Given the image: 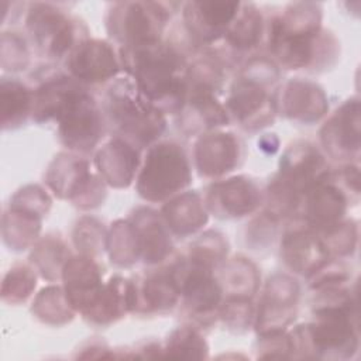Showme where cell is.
I'll return each instance as SVG.
<instances>
[{
  "instance_id": "cell-15",
  "label": "cell",
  "mask_w": 361,
  "mask_h": 361,
  "mask_svg": "<svg viewBox=\"0 0 361 361\" xmlns=\"http://www.w3.org/2000/svg\"><path fill=\"white\" fill-rule=\"evenodd\" d=\"M281 255L292 271L306 276H310L330 258L320 234L306 223L285 233Z\"/></svg>"
},
{
  "instance_id": "cell-28",
  "label": "cell",
  "mask_w": 361,
  "mask_h": 361,
  "mask_svg": "<svg viewBox=\"0 0 361 361\" xmlns=\"http://www.w3.org/2000/svg\"><path fill=\"white\" fill-rule=\"evenodd\" d=\"M69 258V251L63 241L51 235L41 240L31 254L32 264L48 281H54L62 274L63 265Z\"/></svg>"
},
{
  "instance_id": "cell-23",
  "label": "cell",
  "mask_w": 361,
  "mask_h": 361,
  "mask_svg": "<svg viewBox=\"0 0 361 361\" xmlns=\"http://www.w3.org/2000/svg\"><path fill=\"white\" fill-rule=\"evenodd\" d=\"M180 113H183L182 127L188 133L212 130L228 123L227 110L216 100L214 94H188Z\"/></svg>"
},
{
  "instance_id": "cell-2",
  "label": "cell",
  "mask_w": 361,
  "mask_h": 361,
  "mask_svg": "<svg viewBox=\"0 0 361 361\" xmlns=\"http://www.w3.org/2000/svg\"><path fill=\"white\" fill-rule=\"evenodd\" d=\"M103 110L117 137L137 149L159 138L166 126L165 113L142 94L130 76L111 82L104 93Z\"/></svg>"
},
{
  "instance_id": "cell-14",
  "label": "cell",
  "mask_w": 361,
  "mask_h": 361,
  "mask_svg": "<svg viewBox=\"0 0 361 361\" xmlns=\"http://www.w3.org/2000/svg\"><path fill=\"white\" fill-rule=\"evenodd\" d=\"M63 292L73 307L85 313L96 302L102 292V269L90 255L80 254L69 258L62 269Z\"/></svg>"
},
{
  "instance_id": "cell-30",
  "label": "cell",
  "mask_w": 361,
  "mask_h": 361,
  "mask_svg": "<svg viewBox=\"0 0 361 361\" xmlns=\"http://www.w3.org/2000/svg\"><path fill=\"white\" fill-rule=\"evenodd\" d=\"M258 271L255 265L245 258H234L224 267V288L230 289L228 296L251 298L258 286Z\"/></svg>"
},
{
  "instance_id": "cell-32",
  "label": "cell",
  "mask_w": 361,
  "mask_h": 361,
  "mask_svg": "<svg viewBox=\"0 0 361 361\" xmlns=\"http://www.w3.org/2000/svg\"><path fill=\"white\" fill-rule=\"evenodd\" d=\"M227 254V241L220 233L207 231L200 235L189 250V259L210 269L224 259Z\"/></svg>"
},
{
  "instance_id": "cell-38",
  "label": "cell",
  "mask_w": 361,
  "mask_h": 361,
  "mask_svg": "<svg viewBox=\"0 0 361 361\" xmlns=\"http://www.w3.org/2000/svg\"><path fill=\"white\" fill-rule=\"evenodd\" d=\"M258 145L265 149V148H269L268 152H275L278 149V138L275 137V134H265V137H262L259 141H258Z\"/></svg>"
},
{
  "instance_id": "cell-21",
  "label": "cell",
  "mask_w": 361,
  "mask_h": 361,
  "mask_svg": "<svg viewBox=\"0 0 361 361\" xmlns=\"http://www.w3.org/2000/svg\"><path fill=\"white\" fill-rule=\"evenodd\" d=\"M137 230L141 257L145 264H157L171 252V238L157 213L151 209H138L131 217Z\"/></svg>"
},
{
  "instance_id": "cell-11",
  "label": "cell",
  "mask_w": 361,
  "mask_h": 361,
  "mask_svg": "<svg viewBox=\"0 0 361 361\" xmlns=\"http://www.w3.org/2000/svg\"><path fill=\"white\" fill-rule=\"evenodd\" d=\"M299 286L286 275L272 276L265 288L257 314V329L262 333L283 331L296 314Z\"/></svg>"
},
{
  "instance_id": "cell-29",
  "label": "cell",
  "mask_w": 361,
  "mask_h": 361,
  "mask_svg": "<svg viewBox=\"0 0 361 361\" xmlns=\"http://www.w3.org/2000/svg\"><path fill=\"white\" fill-rule=\"evenodd\" d=\"M32 313L44 323L62 324L73 317V307L69 305L65 292L58 286L44 288L32 305Z\"/></svg>"
},
{
  "instance_id": "cell-27",
  "label": "cell",
  "mask_w": 361,
  "mask_h": 361,
  "mask_svg": "<svg viewBox=\"0 0 361 361\" xmlns=\"http://www.w3.org/2000/svg\"><path fill=\"white\" fill-rule=\"evenodd\" d=\"M106 248L110 251L111 262L120 267H128L141 257L137 230L131 220H118L107 234Z\"/></svg>"
},
{
  "instance_id": "cell-9",
  "label": "cell",
  "mask_w": 361,
  "mask_h": 361,
  "mask_svg": "<svg viewBox=\"0 0 361 361\" xmlns=\"http://www.w3.org/2000/svg\"><path fill=\"white\" fill-rule=\"evenodd\" d=\"M66 69L79 83H103L116 79L120 72V56L114 48L102 39L80 41L66 56Z\"/></svg>"
},
{
  "instance_id": "cell-31",
  "label": "cell",
  "mask_w": 361,
  "mask_h": 361,
  "mask_svg": "<svg viewBox=\"0 0 361 361\" xmlns=\"http://www.w3.org/2000/svg\"><path fill=\"white\" fill-rule=\"evenodd\" d=\"M207 344L203 337L192 327H178L168 337L164 357L171 358H206Z\"/></svg>"
},
{
  "instance_id": "cell-13",
  "label": "cell",
  "mask_w": 361,
  "mask_h": 361,
  "mask_svg": "<svg viewBox=\"0 0 361 361\" xmlns=\"http://www.w3.org/2000/svg\"><path fill=\"white\" fill-rule=\"evenodd\" d=\"M259 203V189L245 176L214 182L206 196V207L220 219L243 217L254 212Z\"/></svg>"
},
{
  "instance_id": "cell-35",
  "label": "cell",
  "mask_w": 361,
  "mask_h": 361,
  "mask_svg": "<svg viewBox=\"0 0 361 361\" xmlns=\"http://www.w3.org/2000/svg\"><path fill=\"white\" fill-rule=\"evenodd\" d=\"M35 274L27 265L13 267L3 281V299L10 303L25 300L35 288Z\"/></svg>"
},
{
  "instance_id": "cell-17",
  "label": "cell",
  "mask_w": 361,
  "mask_h": 361,
  "mask_svg": "<svg viewBox=\"0 0 361 361\" xmlns=\"http://www.w3.org/2000/svg\"><path fill=\"white\" fill-rule=\"evenodd\" d=\"M275 103L286 117L306 124L317 121L329 109L323 89L313 82L300 79L289 80Z\"/></svg>"
},
{
  "instance_id": "cell-3",
  "label": "cell",
  "mask_w": 361,
  "mask_h": 361,
  "mask_svg": "<svg viewBox=\"0 0 361 361\" xmlns=\"http://www.w3.org/2000/svg\"><path fill=\"white\" fill-rule=\"evenodd\" d=\"M278 79V69L272 61L255 58L247 62L241 76L233 83L226 110L244 128L257 130L274 121L275 99L268 86Z\"/></svg>"
},
{
  "instance_id": "cell-4",
  "label": "cell",
  "mask_w": 361,
  "mask_h": 361,
  "mask_svg": "<svg viewBox=\"0 0 361 361\" xmlns=\"http://www.w3.org/2000/svg\"><path fill=\"white\" fill-rule=\"evenodd\" d=\"M190 179V165L183 148L164 141L149 147L137 178V192L148 202H161L185 189Z\"/></svg>"
},
{
  "instance_id": "cell-12",
  "label": "cell",
  "mask_w": 361,
  "mask_h": 361,
  "mask_svg": "<svg viewBox=\"0 0 361 361\" xmlns=\"http://www.w3.org/2000/svg\"><path fill=\"white\" fill-rule=\"evenodd\" d=\"M320 140L334 159L357 158L360 152V102L350 99L326 121Z\"/></svg>"
},
{
  "instance_id": "cell-6",
  "label": "cell",
  "mask_w": 361,
  "mask_h": 361,
  "mask_svg": "<svg viewBox=\"0 0 361 361\" xmlns=\"http://www.w3.org/2000/svg\"><path fill=\"white\" fill-rule=\"evenodd\" d=\"M25 28L37 51L49 59L68 56L85 38L82 24L51 3H31L27 10Z\"/></svg>"
},
{
  "instance_id": "cell-1",
  "label": "cell",
  "mask_w": 361,
  "mask_h": 361,
  "mask_svg": "<svg viewBox=\"0 0 361 361\" xmlns=\"http://www.w3.org/2000/svg\"><path fill=\"white\" fill-rule=\"evenodd\" d=\"M120 63L142 94L164 113H178L186 100L188 65L173 45L158 42L121 47Z\"/></svg>"
},
{
  "instance_id": "cell-34",
  "label": "cell",
  "mask_w": 361,
  "mask_h": 361,
  "mask_svg": "<svg viewBox=\"0 0 361 361\" xmlns=\"http://www.w3.org/2000/svg\"><path fill=\"white\" fill-rule=\"evenodd\" d=\"M96 219L83 217L76 223L73 231V243L78 250L85 255H96L102 252V250L107 244V234Z\"/></svg>"
},
{
  "instance_id": "cell-19",
  "label": "cell",
  "mask_w": 361,
  "mask_h": 361,
  "mask_svg": "<svg viewBox=\"0 0 361 361\" xmlns=\"http://www.w3.org/2000/svg\"><path fill=\"white\" fill-rule=\"evenodd\" d=\"M140 282H134L133 312H164L172 309L180 296L171 267L157 269Z\"/></svg>"
},
{
  "instance_id": "cell-33",
  "label": "cell",
  "mask_w": 361,
  "mask_h": 361,
  "mask_svg": "<svg viewBox=\"0 0 361 361\" xmlns=\"http://www.w3.org/2000/svg\"><path fill=\"white\" fill-rule=\"evenodd\" d=\"M329 251V255L344 257L355 250L357 224L353 220H341L340 223L317 231Z\"/></svg>"
},
{
  "instance_id": "cell-5",
  "label": "cell",
  "mask_w": 361,
  "mask_h": 361,
  "mask_svg": "<svg viewBox=\"0 0 361 361\" xmlns=\"http://www.w3.org/2000/svg\"><path fill=\"white\" fill-rule=\"evenodd\" d=\"M171 18L168 4L157 1H120L111 4L106 27L121 47H140L161 41Z\"/></svg>"
},
{
  "instance_id": "cell-24",
  "label": "cell",
  "mask_w": 361,
  "mask_h": 361,
  "mask_svg": "<svg viewBox=\"0 0 361 361\" xmlns=\"http://www.w3.org/2000/svg\"><path fill=\"white\" fill-rule=\"evenodd\" d=\"M265 18L258 7L251 3H241L237 16L224 35V39L234 51H250L261 42L265 34Z\"/></svg>"
},
{
  "instance_id": "cell-37",
  "label": "cell",
  "mask_w": 361,
  "mask_h": 361,
  "mask_svg": "<svg viewBox=\"0 0 361 361\" xmlns=\"http://www.w3.org/2000/svg\"><path fill=\"white\" fill-rule=\"evenodd\" d=\"M3 38L11 45L7 47L6 44H3V58H7L8 55L11 56V62L8 63L11 71H20L24 69L28 65L30 61V54H28V48L27 44L24 41V38H21L17 32H3Z\"/></svg>"
},
{
  "instance_id": "cell-22",
  "label": "cell",
  "mask_w": 361,
  "mask_h": 361,
  "mask_svg": "<svg viewBox=\"0 0 361 361\" xmlns=\"http://www.w3.org/2000/svg\"><path fill=\"white\" fill-rule=\"evenodd\" d=\"M162 217L166 227L180 237L193 234L207 221L206 207L195 192L182 193L168 202L162 207Z\"/></svg>"
},
{
  "instance_id": "cell-26",
  "label": "cell",
  "mask_w": 361,
  "mask_h": 361,
  "mask_svg": "<svg viewBox=\"0 0 361 361\" xmlns=\"http://www.w3.org/2000/svg\"><path fill=\"white\" fill-rule=\"evenodd\" d=\"M32 90L16 79H1L0 104L3 128H14L32 113Z\"/></svg>"
},
{
  "instance_id": "cell-20",
  "label": "cell",
  "mask_w": 361,
  "mask_h": 361,
  "mask_svg": "<svg viewBox=\"0 0 361 361\" xmlns=\"http://www.w3.org/2000/svg\"><path fill=\"white\" fill-rule=\"evenodd\" d=\"M133 307L134 282L116 275L103 285L96 302L83 314L92 323L109 324L123 317L127 312H133Z\"/></svg>"
},
{
  "instance_id": "cell-10",
  "label": "cell",
  "mask_w": 361,
  "mask_h": 361,
  "mask_svg": "<svg viewBox=\"0 0 361 361\" xmlns=\"http://www.w3.org/2000/svg\"><path fill=\"white\" fill-rule=\"evenodd\" d=\"M241 3L189 1L183 4L182 18L186 32L197 44H212L224 38Z\"/></svg>"
},
{
  "instance_id": "cell-7",
  "label": "cell",
  "mask_w": 361,
  "mask_h": 361,
  "mask_svg": "<svg viewBox=\"0 0 361 361\" xmlns=\"http://www.w3.org/2000/svg\"><path fill=\"white\" fill-rule=\"evenodd\" d=\"M47 183L58 197L69 199L82 209L96 207L104 199L102 180L89 172L87 161L73 155L55 157L48 168Z\"/></svg>"
},
{
  "instance_id": "cell-25",
  "label": "cell",
  "mask_w": 361,
  "mask_h": 361,
  "mask_svg": "<svg viewBox=\"0 0 361 361\" xmlns=\"http://www.w3.org/2000/svg\"><path fill=\"white\" fill-rule=\"evenodd\" d=\"M41 217V213L11 202L10 212H6L3 217L4 241L13 250H25L38 237Z\"/></svg>"
},
{
  "instance_id": "cell-18",
  "label": "cell",
  "mask_w": 361,
  "mask_h": 361,
  "mask_svg": "<svg viewBox=\"0 0 361 361\" xmlns=\"http://www.w3.org/2000/svg\"><path fill=\"white\" fill-rule=\"evenodd\" d=\"M138 149L134 145L114 137L100 148L94 164L106 183L114 188H127L138 168Z\"/></svg>"
},
{
  "instance_id": "cell-8",
  "label": "cell",
  "mask_w": 361,
  "mask_h": 361,
  "mask_svg": "<svg viewBox=\"0 0 361 361\" xmlns=\"http://www.w3.org/2000/svg\"><path fill=\"white\" fill-rule=\"evenodd\" d=\"M56 121L61 142L78 152L93 151L104 133L103 116L94 99L86 90Z\"/></svg>"
},
{
  "instance_id": "cell-36",
  "label": "cell",
  "mask_w": 361,
  "mask_h": 361,
  "mask_svg": "<svg viewBox=\"0 0 361 361\" xmlns=\"http://www.w3.org/2000/svg\"><path fill=\"white\" fill-rule=\"evenodd\" d=\"M219 316L230 329H234L237 331L245 330L254 316L250 298L227 296V299L219 309Z\"/></svg>"
},
{
  "instance_id": "cell-16",
  "label": "cell",
  "mask_w": 361,
  "mask_h": 361,
  "mask_svg": "<svg viewBox=\"0 0 361 361\" xmlns=\"http://www.w3.org/2000/svg\"><path fill=\"white\" fill-rule=\"evenodd\" d=\"M238 140L230 133H204L195 145L196 168L202 176H221L238 164Z\"/></svg>"
}]
</instances>
